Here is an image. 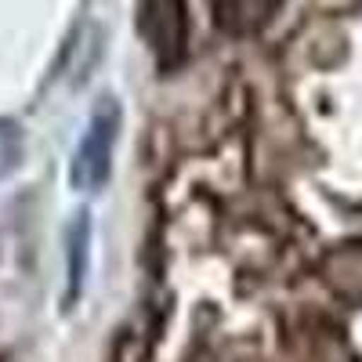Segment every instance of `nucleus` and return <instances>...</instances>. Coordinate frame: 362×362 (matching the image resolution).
Returning a JSON list of instances; mask_svg holds the SVG:
<instances>
[{
    "instance_id": "1",
    "label": "nucleus",
    "mask_w": 362,
    "mask_h": 362,
    "mask_svg": "<svg viewBox=\"0 0 362 362\" xmlns=\"http://www.w3.org/2000/svg\"><path fill=\"white\" fill-rule=\"evenodd\" d=\"M119 124H124V112H119L116 98H98L95 112L87 119V131L73 153V167H69V181L80 192H98L109 174H112V153L119 141Z\"/></svg>"
},
{
    "instance_id": "2",
    "label": "nucleus",
    "mask_w": 362,
    "mask_h": 362,
    "mask_svg": "<svg viewBox=\"0 0 362 362\" xmlns=\"http://www.w3.org/2000/svg\"><path fill=\"white\" fill-rule=\"evenodd\" d=\"M138 29L148 40V47L160 54L163 66H174L177 58L185 54L189 15H185V4H181V0H145L141 15H138Z\"/></svg>"
},
{
    "instance_id": "3",
    "label": "nucleus",
    "mask_w": 362,
    "mask_h": 362,
    "mask_svg": "<svg viewBox=\"0 0 362 362\" xmlns=\"http://www.w3.org/2000/svg\"><path fill=\"white\" fill-rule=\"evenodd\" d=\"M87 268H90V214L80 210L66 228V308H73L76 297L83 293Z\"/></svg>"
},
{
    "instance_id": "4",
    "label": "nucleus",
    "mask_w": 362,
    "mask_h": 362,
    "mask_svg": "<svg viewBox=\"0 0 362 362\" xmlns=\"http://www.w3.org/2000/svg\"><path fill=\"white\" fill-rule=\"evenodd\" d=\"M283 0H214V18L228 33H257L272 22Z\"/></svg>"
},
{
    "instance_id": "5",
    "label": "nucleus",
    "mask_w": 362,
    "mask_h": 362,
    "mask_svg": "<svg viewBox=\"0 0 362 362\" xmlns=\"http://www.w3.org/2000/svg\"><path fill=\"white\" fill-rule=\"evenodd\" d=\"M25 160V138L15 119H0V181L11 177Z\"/></svg>"
}]
</instances>
